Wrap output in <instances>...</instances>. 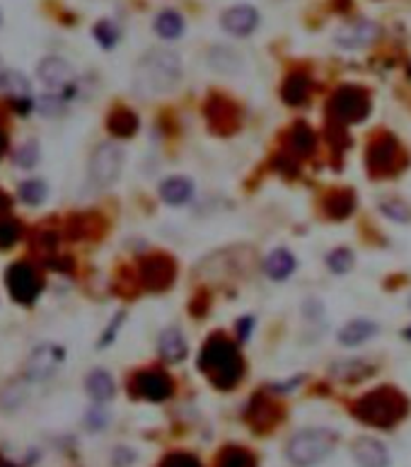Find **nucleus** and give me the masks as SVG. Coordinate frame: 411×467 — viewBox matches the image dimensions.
I'll use <instances>...</instances> for the list:
<instances>
[{
	"mask_svg": "<svg viewBox=\"0 0 411 467\" xmlns=\"http://www.w3.org/2000/svg\"><path fill=\"white\" fill-rule=\"evenodd\" d=\"M13 160H15L20 167H24V170H31L34 165L40 163V143H37V140H27V143H22V146L15 150Z\"/></svg>",
	"mask_w": 411,
	"mask_h": 467,
	"instance_id": "obj_31",
	"label": "nucleus"
},
{
	"mask_svg": "<svg viewBox=\"0 0 411 467\" xmlns=\"http://www.w3.org/2000/svg\"><path fill=\"white\" fill-rule=\"evenodd\" d=\"M131 392L133 398L147 400V402H165V400L172 398L174 385H172V378L165 371L147 368V371H140V373L133 375Z\"/></svg>",
	"mask_w": 411,
	"mask_h": 467,
	"instance_id": "obj_8",
	"label": "nucleus"
},
{
	"mask_svg": "<svg viewBox=\"0 0 411 467\" xmlns=\"http://www.w3.org/2000/svg\"><path fill=\"white\" fill-rule=\"evenodd\" d=\"M174 262L165 255H153V257L143 259L140 265V279L147 289L165 291L174 281Z\"/></svg>",
	"mask_w": 411,
	"mask_h": 467,
	"instance_id": "obj_12",
	"label": "nucleus"
},
{
	"mask_svg": "<svg viewBox=\"0 0 411 467\" xmlns=\"http://www.w3.org/2000/svg\"><path fill=\"white\" fill-rule=\"evenodd\" d=\"M336 448V434L332 428L312 427L300 428L298 434L288 438L286 458L295 467H315Z\"/></svg>",
	"mask_w": 411,
	"mask_h": 467,
	"instance_id": "obj_4",
	"label": "nucleus"
},
{
	"mask_svg": "<svg viewBox=\"0 0 411 467\" xmlns=\"http://www.w3.org/2000/svg\"><path fill=\"white\" fill-rule=\"evenodd\" d=\"M37 76H40V80L44 83L47 90L68 97L70 85H73V80H76V70H73V66H70L66 58H61V56H47V58L37 66Z\"/></svg>",
	"mask_w": 411,
	"mask_h": 467,
	"instance_id": "obj_9",
	"label": "nucleus"
},
{
	"mask_svg": "<svg viewBox=\"0 0 411 467\" xmlns=\"http://www.w3.org/2000/svg\"><path fill=\"white\" fill-rule=\"evenodd\" d=\"M252 322H255V319H252V318H242L240 322H237V332H240L242 342H245V339H247V337H249V329L255 328Z\"/></svg>",
	"mask_w": 411,
	"mask_h": 467,
	"instance_id": "obj_38",
	"label": "nucleus"
},
{
	"mask_svg": "<svg viewBox=\"0 0 411 467\" xmlns=\"http://www.w3.org/2000/svg\"><path fill=\"white\" fill-rule=\"evenodd\" d=\"M3 87H5V93L13 97V102H15L17 107L22 110V114H27V107H30L31 102V85L30 80H27V76L24 73H20V70H8L5 73V80H3Z\"/></svg>",
	"mask_w": 411,
	"mask_h": 467,
	"instance_id": "obj_20",
	"label": "nucleus"
},
{
	"mask_svg": "<svg viewBox=\"0 0 411 467\" xmlns=\"http://www.w3.org/2000/svg\"><path fill=\"white\" fill-rule=\"evenodd\" d=\"M315 150V131L308 124H295L290 129V156L305 157Z\"/></svg>",
	"mask_w": 411,
	"mask_h": 467,
	"instance_id": "obj_25",
	"label": "nucleus"
},
{
	"mask_svg": "<svg viewBox=\"0 0 411 467\" xmlns=\"http://www.w3.org/2000/svg\"><path fill=\"white\" fill-rule=\"evenodd\" d=\"M368 165L375 175H389L397 172L404 165L402 148L397 146L392 136H380L368 146Z\"/></svg>",
	"mask_w": 411,
	"mask_h": 467,
	"instance_id": "obj_10",
	"label": "nucleus"
},
{
	"mask_svg": "<svg viewBox=\"0 0 411 467\" xmlns=\"http://www.w3.org/2000/svg\"><path fill=\"white\" fill-rule=\"evenodd\" d=\"M353 262H356V257H353V252H351L349 247H336L334 252L326 255V266H329V272L334 274L351 272V269H353Z\"/></svg>",
	"mask_w": 411,
	"mask_h": 467,
	"instance_id": "obj_30",
	"label": "nucleus"
},
{
	"mask_svg": "<svg viewBox=\"0 0 411 467\" xmlns=\"http://www.w3.org/2000/svg\"><path fill=\"white\" fill-rule=\"evenodd\" d=\"M199 368L220 390H233L235 385H240L242 375H245V361L240 356V349L226 335L209 337V342L203 344L201 354H199Z\"/></svg>",
	"mask_w": 411,
	"mask_h": 467,
	"instance_id": "obj_2",
	"label": "nucleus"
},
{
	"mask_svg": "<svg viewBox=\"0 0 411 467\" xmlns=\"http://www.w3.org/2000/svg\"><path fill=\"white\" fill-rule=\"evenodd\" d=\"M5 148H8V136H5V131L0 129V157H3Z\"/></svg>",
	"mask_w": 411,
	"mask_h": 467,
	"instance_id": "obj_39",
	"label": "nucleus"
},
{
	"mask_svg": "<svg viewBox=\"0 0 411 467\" xmlns=\"http://www.w3.org/2000/svg\"><path fill=\"white\" fill-rule=\"evenodd\" d=\"M283 100H286V104H290V107H300V104H305L308 102V97H310V78L305 76V73H290L286 78V83H283Z\"/></svg>",
	"mask_w": 411,
	"mask_h": 467,
	"instance_id": "obj_22",
	"label": "nucleus"
},
{
	"mask_svg": "<svg viewBox=\"0 0 411 467\" xmlns=\"http://www.w3.org/2000/svg\"><path fill=\"white\" fill-rule=\"evenodd\" d=\"M156 31L163 40H179L184 34V20L174 10H163L156 17Z\"/></svg>",
	"mask_w": 411,
	"mask_h": 467,
	"instance_id": "obj_26",
	"label": "nucleus"
},
{
	"mask_svg": "<svg viewBox=\"0 0 411 467\" xmlns=\"http://www.w3.org/2000/svg\"><path fill=\"white\" fill-rule=\"evenodd\" d=\"M124 167V148L117 143H102L90 157V182L97 189L112 187Z\"/></svg>",
	"mask_w": 411,
	"mask_h": 467,
	"instance_id": "obj_6",
	"label": "nucleus"
},
{
	"mask_svg": "<svg viewBox=\"0 0 411 467\" xmlns=\"http://www.w3.org/2000/svg\"><path fill=\"white\" fill-rule=\"evenodd\" d=\"M160 196H163L165 203H170V206H184L192 196H194V184H192V179L186 177H167L160 184Z\"/></svg>",
	"mask_w": 411,
	"mask_h": 467,
	"instance_id": "obj_18",
	"label": "nucleus"
},
{
	"mask_svg": "<svg viewBox=\"0 0 411 467\" xmlns=\"http://www.w3.org/2000/svg\"><path fill=\"white\" fill-rule=\"evenodd\" d=\"M8 209H10V196L0 192V213H3V211H8Z\"/></svg>",
	"mask_w": 411,
	"mask_h": 467,
	"instance_id": "obj_40",
	"label": "nucleus"
},
{
	"mask_svg": "<svg viewBox=\"0 0 411 467\" xmlns=\"http://www.w3.org/2000/svg\"><path fill=\"white\" fill-rule=\"evenodd\" d=\"M209 63L210 68L220 70V73H228V76H230V73H240L242 70L240 56L235 54V51H230V49H223V47H218L210 51Z\"/></svg>",
	"mask_w": 411,
	"mask_h": 467,
	"instance_id": "obj_27",
	"label": "nucleus"
},
{
	"mask_svg": "<svg viewBox=\"0 0 411 467\" xmlns=\"http://www.w3.org/2000/svg\"><path fill=\"white\" fill-rule=\"evenodd\" d=\"M295 265H298V262H295L293 255H290L288 249L279 247L273 249L272 255L264 259V274L272 281H283L295 272Z\"/></svg>",
	"mask_w": 411,
	"mask_h": 467,
	"instance_id": "obj_21",
	"label": "nucleus"
},
{
	"mask_svg": "<svg viewBox=\"0 0 411 467\" xmlns=\"http://www.w3.org/2000/svg\"><path fill=\"white\" fill-rule=\"evenodd\" d=\"M218 467H256L255 455L240 445H228L218 458Z\"/></svg>",
	"mask_w": 411,
	"mask_h": 467,
	"instance_id": "obj_28",
	"label": "nucleus"
},
{
	"mask_svg": "<svg viewBox=\"0 0 411 467\" xmlns=\"http://www.w3.org/2000/svg\"><path fill=\"white\" fill-rule=\"evenodd\" d=\"M220 24L233 37H249L259 27V13L252 5H235L223 13Z\"/></svg>",
	"mask_w": 411,
	"mask_h": 467,
	"instance_id": "obj_15",
	"label": "nucleus"
},
{
	"mask_svg": "<svg viewBox=\"0 0 411 467\" xmlns=\"http://www.w3.org/2000/svg\"><path fill=\"white\" fill-rule=\"evenodd\" d=\"M107 126L109 131L119 136V139H129V136L138 131V117L131 110H114L112 117L107 119Z\"/></svg>",
	"mask_w": 411,
	"mask_h": 467,
	"instance_id": "obj_24",
	"label": "nucleus"
},
{
	"mask_svg": "<svg viewBox=\"0 0 411 467\" xmlns=\"http://www.w3.org/2000/svg\"><path fill=\"white\" fill-rule=\"evenodd\" d=\"M351 455L358 467H389V453L382 441L361 436L351 444Z\"/></svg>",
	"mask_w": 411,
	"mask_h": 467,
	"instance_id": "obj_14",
	"label": "nucleus"
},
{
	"mask_svg": "<svg viewBox=\"0 0 411 467\" xmlns=\"http://www.w3.org/2000/svg\"><path fill=\"white\" fill-rule=\"evenodd\" d=\"M85 390H87V395H90L97 405H104V402H109V400L114 398L117 385H114V378H112L107 371L94 368L93 373L85 378Z\"/></svg>",
	"mask_w": 411,
	"mask_h": 467,
	"instance_id": "obj_19",
	"label": "nucleus"
},
{
	"mask_svg": "<svg viewBox=\"0 0 411 467\" xmlns=\"http://www.w3.org/2000/svg\"><path fill=\"white\" fill-rule=\"evenodd\" d=\"M5 286H8L10 298L20 305H31L40 298L44 283H41L40 272L27 262H15L5 272Z\"/></svg>",
	"mask_w": 411,
	"mask_h": 467,
	"instance_id": "obj_7",
	"label": "nucleus"
},
{
	"mask_svg": "<svg viewBox=\"0 0 411 467\" xmlns=\"http://www.w3.org/2000/svg\"><path fill=\"white\" fill-rule=\"evenodd\" d=\"M121 319H124V312H119L117 318L112 319V328H109L107 332H104V337H102V339H100L102 349H104V346H109V342L114 339V335H117V329L121 328Z\"/></svg>",
	"mask_w": 411,
	"mask_h": 467,
	"instance_id": "obj_37",
	"label": "nucleus"
},
{
	"mask_svg": "<svg viewBox=\"0 0 411 467\" xmlns=\"http://www.w3.org/2000/svg\"><path fill=\"white\" fill-rule=\"evenodd\" d=\"M20 238H22V223L20 220H0V249L13 247Z\"/></svg>",
	"mask_w": 411,
	"mask_h": 467,
	"instance_id": "obj_32",
	"label": "nucleus"
},
{
	"mask_svg": "<svg viewBox=\"0 0 411 467\" xmlns=\"http://www.w3.org/2000/svg\"><path fill=\"white\" fill-rule=\"evenodd\" d=\"M404 337H407V339H409V342H411V328L404 329Z\"/></svg>",
	"mask_w": 411,
	"mask_h": 467,
	"instance_id": "obj_42",
	"label": "nucleus"
},
{
	"mask_svg": "<svg viewBox=\"0 0 411 467\" xmlns=\"http://www.w3.org/2000/svg\"><path fill=\"white\" fill-rule=\"evenodd\" d=\"M5 73H8V70L3 66V61H0V85H3V80H5Z\"/></svg>",
	"mask_w": 411,
	"mask_h": 467,
	"instance_id": "obj_41",
	"label": "nucleus"
},
{
	"mask_svg": "<svg viewBox=\"0 0 411 467\" xmlns=\"http://www.w3.org/2000/svg\"><path fill=\"white\" fill-rule=\"evenodd\" d=\"M382 213H385V216H389V219L399 220V223H404V220H409V219H411L409 209H407V206H404L402 202H388V203H382Z\"/></svg>",
	"mask_w": 411,
	"mask_h": 467,
	"instance_id": "obj_35",
	"label": "nucleus"
},
{
	"mask_svg": "<svg viewBox=\"0 0 411 467\" xmlns=\"http://www.w3.org/2000/svg\"><path fill=\"white\" fill-rule=\"evenodd\" d=\"M353 209H356V199H353L351 192H334V194H329L325 199L326 216L334 220L349 219Z\"/></svg>",
	"mask_w": 411,
	"mask_h": 467,
	"instance_id": "obj_23",
	"label": "nucleus"
},
{
	"mask_svg": "<svg viewBox=\"0 0 411 467\" xmlns=\"http://www.w3.org/2000/svg\"><path fill=\"white\" fill-rule=\"evenodd\" d=\"M160 467H203L201 460L192 455V453H170L165 455Z\"/></svg>",
	"mask_w": 411,
	"mask_h": 467,
	"instance_id": "obj_34",
	"label": "nucleus"
},
{
	"mask_svg": "<svg viewBox=\"0 0 411 467\" xmlns=\"http://www.w3.org/2000/svg\"><path fill=\"white\" fill-rule=\"evenodd\" d=\"M378 332H380V328L372 319L356 318L339 329V344H344V346H361V344L372 339Z\"/></svg>",
	"mask_w": 411,
	"mask_h": 467,
	"instance_id": "obj_17",
	"label": "nucleus"
},
{
	"mask_svg": "<svg viewBox=\"0 0 411 467\" xmlns=\"http://www.w3.org/2000/svg\"><path fill=\"white\" fill-rule=\"evenodd\" d=\"M157 351H160V356H163L167 364H179V361H184L186 354H189V344H186L182 329H163V335L157 339Z\"/></svg>",
	"mask_w": 411,
	"mask_h": 467,
	"instance_id": "obj_16",
	"label": "nucleus"
},
{
	"mask_svg": "<svg viewBox=\"0 0 411 467\" xmlns=\"http://www.w3.org/2000/svg\"><path fill=\"white\" fill-rule=\"evenodd\" d=\"M94 40L100 41L102 49H112L119 41V30L117 24L109 22V20H102V22L94 24Z\"/></svg>",
	"mask_w": 411,
	"mask_h": 467,
	"instance_id": "obj_33",
	"label": "nucleus"
},
{
	"mask_svg": "<svg viewBox=\"0 0 411 467\" xmlns=\"http://www.w3.org/2000/svg\"><path fill=\"white\" fill-rule=\"evenodd\" d=\"M107 421H109L107 412H102V409H97V407H94V409H90V412H87V417H85L87 428H93V431H100V428L107 427Z\"/></svg>",
	"mask_w": 411,
	"mask_h": 467,
	"instance_id": "obj_36",
	"label": "nucleus"
},
{
	"mask_svg": "<svg viewBox=\"0 0 411 467\" xmlns=\"http://www.w3.org/2000/svg\"><path fill=\"white\" fill-rule=\"evenodd\" d=\"M182 80V61L174 51L157 49L150 51L138 61L133 73V90L140 97H156L167 94L179 85Z\"/></svg>",
	"mask_w": 411,
	"mask_h": 467,
	"instance_id": "obj_1",
	"label": "nucleus"
},
{
	"mask_svg": "<svg viewBox=\"0 0 411 467\" xmlns=\"http://www.w3.org/2000/svg\"><path fill=\"white\" fill-rule=\"evenodd\" d=\"M63 349L58 344H41L31 351L24 366V375L34 382H44L47 378L56 373V368L61 366Z\"/></svg>",
	"mask_w": 411,
	"mask_h": 467,
	"instance_id": "obj_11",
	"label": "nucleus"
},
{
	"mask_svg": "<svg viewBox=\"0 0 411 467\" xmlns=\"http://www.w3.org/2000/svg\"><path fill=\"white\" fill-rule=\"evenodd\" d=\"M409 414V400L397 388H378L353 405V417L375 428H392Z\"/></svg>",
	"mask_w": 411,
	"mask_h": 467,
	"instance_id": "obj_3",
	"label": "nucleus"
},
{
	"mask_svg": "<svg viewBox=\"0 0 411 467\" xmlns=\"http://www.w3.org/2000/svg\"><path fill=\"white\" fill-rule=\"evenodd\" d=\"M326 112H329V119L336 124H358L371 114V97H368L363 87L344 85L332 94V100L326 104Z\"/></svg>",
	"mask_w": 411,
	"mask_h": 467,
	"instance_id": "obj_5",
	"label": "nucleus"
},
{
	"mask_svg": "<svg viewBox=\"0 0 411 467\" xmlns=\"http://www.w3.org/2000/svg\"><path fill=\"white\" fill-rule=\"evenodd\" d=\"M0 22H3V17H0Z\"/></svg>",
	"mask_w": 411,
	"mask_h": 467,
	"instance_id": "obj_43",
	"label": "nucleus"
},
{
	"mask_svg": "<svg viewBox=\"0 0 411 467\" xmlns=\"http://www.w3.org/2000/svg\"><path fill=\"white\" fill-rule=\"evenodd\" d=\"M378 24L371 22V20H356V22L346 24L342 30L334 34V41L342 49H349V51H356V49H363L368 44L378 40Z\"/></svg>",
	"mask_w": 411,
	"mask_h": 467,
	"instance_id": "obj_13",
	"label": "nucleus"
},
{
	"mask_svg": "<svg viewBox=\"0 0 411 467\" xmlns=\"http://www.w3.org/2000/svg\"><path fill=\"white\" fill-rule=\"evenodd\" d=\"M49 196V187L47 182L41 179H27L20 184V199H22L27 206H40V203L47 202Z\"/></svg>",
	"mask_w": 411,
	"mask_h": 467,
	"instance_id": "obj_29",
	"label": "nucleus"
}]
</instances>
